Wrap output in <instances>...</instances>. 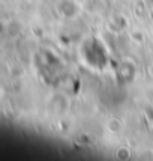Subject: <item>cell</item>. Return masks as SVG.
<instances>
[{"label":"cell","instance_id":"obj_2","mask_svg":"<svg viewBox=\"0 0 153 161\" xmlns=\"http://www.w3.org/2000/svg\"><path fill=\"white\" fill-rule=\"evenodd\" d=\"M116 155H117V157H120V158H128V157L131 155V152H129L126 147H122V149H119L117 152H116Z\"/></svg>","mask_w":153,"mask_h":161},{"label":"cell","instance_id":"obj_1","mask_svg":"<svg viewBox=\"0 0 153 161\" xmlns=\"http://www.w3.org/2000/svg\"><path fill=\"white\" fill-rule=\"evenodd\" d=\"M107 128H108V131L111 134H119L122 131V124L117 119H110L108 124H107Z\"/></svg>","mask_w":153,"mask_h":161}]
</instances>
